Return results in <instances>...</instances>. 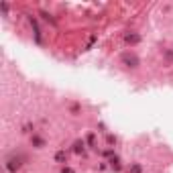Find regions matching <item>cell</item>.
Instances as JSON below:
<instances>
[{"instance_id":"obj_9","label":"cell","mask_w":173,"mask_h":173,"mask_svg":"<svg viewBox=\"0 0 173 173\" xmlns=\"http://www.w3.org/2000/svg\"><path fill=\"white\" fill-rule=\"evenodd\" d=\"M88 145H90V147L96 145V137H94V135H88Z\"/></svg>"},{"instance_id":"obj_2","label":"cell","mask_w":173,"mask_h":173,"mask_svg":"<svg viewBox=\"0 0 173 173\" xmlns=\"http://www.w3.org/2000/svg\"><path fill=\"white\" fill-rule=\"evenodd\" d=\"M124 41H126V43H131V45H135V43H139V41H141V37H139V35H135V33H126V35H124Z\"/></svg>"},{"instance_id":"obj_6","label":"cell","mask_w":173,"mask_h":173,"mask_svg":"<svg viewBox=\"0 0 173 173\" xmlns=\"http://www.w3.org/2000/svg\"><path fill=\"white\" fill-rule=\"evenodd\" d=\"M65 159H67V153H65V151H59V153L55 155V161H57V163H65Z\"/></svg>"},{"instance_id":"obj_7","label":"cell","mask_w":173,"mask_h":173,"mask_svg":"<svg viewBox=\"0 0 173 173\" xmlns=\"http://www.w3.org/2000/svg\"><path fill=\"white\" fill-rule=\"evenodd\" d=\"M18 165H20V163H18V161H16V159H10V161H8V165H6V167H8V171H12V173H14V171H16V169H18Z\"/></svg>"},{"instance_id":"obj_4","label":"cell","mask_w":173,"mask_h":173,"mask_svg":"<svg viewBox=\"0 0 173 173\" xmlns=\"http://www.w3.org/2000/svg\"><path fill=\"white\" fill-rule=\"evenodd\" d=\"M110 167H112L114 171H120V169H122V167H120V159H118V157H112V159H110Z\"/></svg>"},{"instance_id":"obj_8","label":"cell","mask_w":173,"mask_h":173,"mask_svg":"<svg viewBox=\"0 0 173 173\" xmlns=\"http://www.w3.org/2000/svg\"><path fill=\"white\" fill-rule=\"evenodd\" d=\"M131 173H143V167L139 163H135V165H131Z\"/></svg>"},{"instance_id":"obj_5","label":"cell","mask_w":173,"mask_h":173,"mask_svg":"<svg viewBox=\"0 0 173 173\" xmlns=\"http://www.w3.org/2000/svg\"><path fill=\"white\" fill-rule=\"evenodd\" d=\"M83 147H85L83 141H75L73 143V153H83Z\"/></svg>"},{"instance_id":"obj_12","label":"cell","mask_w":173,"mask_h":173,"mask_svg":"<svg viewBox=\"0 0 173 173\" xmlns=\"http://www.w3.org/2000/svg\"><path fill=\"white\" fill-rule=\"evenodd\" d=\"M167 61H173V53L171 51H167Z\"/></svg>"},{"instance_id":"obj_10","label":"cell","mask_w":173,"mask_h":173,"mask_svg":"<svg viewBox=\"0 0 173 173\" xmlns=\"http://www.w3.org/2000/svg\"><path fill=\"white\" fill-rule=\"evenodd\" d=\"M106 141H108V145H112V143H116V139H114L112 135H108V137H106Z\"/></svg>"},{"instance_id":"obj_1","label":"cell","mask_w":173,"mask_h":173,"mask_svg":"<svg viewBox=\"0 0 173 173\" xmlns=\"http://www.w3.org/2000/svg\"><path fill=\"white\" fill-rule=\"evenodd\" d=\"M122 61L126 63L128 67H137V65H139V59H137L135 55H128V53H126V55H122Z\"/></svg>"},{"instance_id":"obj_11","label":"cell","mask_w":173,"mask_h":173,"mask_svg":"<svg viewBox=\"0 0 173 173\" xmlns=\"http://www.w3.org/2000/svg\"><path fill=\"white\" fill-rule=\"evenodd\" d=\"M104 155H106V157H112V155H114V151H112V149H108V151H104Z\"/></svg>"},{"instance_id":"obj_13","label":"cell","mask_w":173,"mask_h":173,"mask_svg":"<svg viewBox=\"0 0 173 173\" xmlns=\"http://www.w3.org/2000/svg\"><path fill=\"white\" fill-rule=\"evenodd\" d=\"M61 173H73V171H71L69 167H63V171H61Z\"/></svg>"},{"instance_id":"obj_3","label":"cell","mask_w":173,"mask_h":173,"mask_svg":"<svg viewBox=\"0 0 173 173\" xmlns=\"http://www.w3.org/2000/svg\"><path fill=\"white\" fill-rule=\"evenodd\" d=\"M31 143H33V145L37 147V149H41V147H45V141H43V139H41L39 135H33V137H31Z\"/></svg>"}]
</instances>
